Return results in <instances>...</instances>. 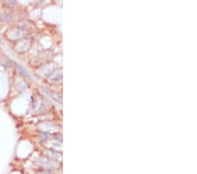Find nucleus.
<instances>
[{"mask_svg":"<svg viewBox=\"0 0 197 174\" xmlns=\"http://www.w3.org/2000/svg\"><path fill=\"white\" fill-rule=\"evenodd\" d=\"M29 47H30V42H29L28 41H23L19 42V43L17 44L16 49H17L18 51L23 52V51L27 50V49L29 48Z\"/></svg>","mask_w":197,"mask_h":174,"instance_id":"nucleus-2","label":"nucleus"},{"mask_svg":"<svg viewBox=\"0 0 197 174\" xmlns=\"http://www.w3.org/2000/svg\"><path fill=\"white\" fill-rule=\"evenodd\" d=\"M8 38L10 39H16L19 38V36H22V30L21 29H17V28H12L5 34Z\"/></svg>","mask_w":197,"mask_h":174,"instance_id":"nucleus-1","label":"nucleus"},{"mask_svg":"<svg viewBox=\"0 0 197 174\" xmlns=\"http://www.w3.org/2000/svg\"><path fill=\"white\" fill-rule=\"evenodd\" d=\"M40 174H49L48 172H41V173H40Z\"/></svg>","mask_w":197,"mask_h":174,"instance_id":"nucleus-3","label":"nucleus"}]
</instances>
